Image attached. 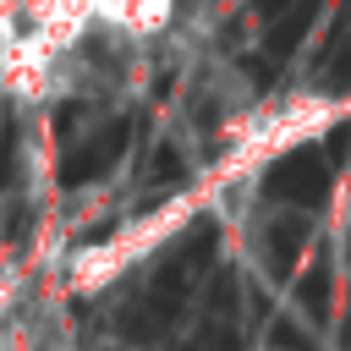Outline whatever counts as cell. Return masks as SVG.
Here are the masks:
<instances>
[{
    "label": "cell",
    "mask_w": 351,
    "mask_h": 351,
    "mask_svg": "<svg viewBox=\"0 0 351 351\" xmlns=\"http://www.w3.org/2000/svg\"><path fill=\"white\" fill-rule=\"evenodd\" d=\"M214 247H219V225H214L208 214L192 219V225L165 247V258L154 263L148 285H143L137 302L126 307V335H132V340H165V335L176 329V318L186 313L203 269L214 263Z\"/></svg>",
    "instance_id": "1"
},
{
    "label": "cell",
    "mask_w": 351,
    "mask_h": 351,
    "mask_svg": "<svg viewBox=\"0 0 351 351\" xmlns=\"http://www.w3.org/2000/svg\"><path fill=\"white\" fill-rule=\"evenodd\" d=\"M329 186H335V165H329V154L313 148V143L280 154V159L263 170V192H269L274 203H296V208L329 203Z\"/></svg>",
    "instance_id": "2"
},
{
    "label": "cell",
    "mask_w": 351,
    "mask_h": 351,
    "mask_svg": "<svg viewBox=\"0 0 351 351\" xmlns=\"http://www.w3.org/2000/svg\"><path fill=\"white\" fill-rule=\"evenodd\" d=\"M126 148H132V115H121V121H110V126H99L88 137H77L66 148V159H60V186H88V181L110 176Z\"/></svg>",
    "instance_id": "3"
},
{
    "label": "cell",
    "mask_w": 351,
    "mask_h": 351,
    "mask_svg": "<svg viewBox=\"0 0 351 351\" xmlns=\"http://www.w3.org/2000/svg\"><path fill=\"white\" fill-rule=\"evenodd\" d=\"M241 346V318H236V280L219 274L197 307V329L181 351H236Z\"/></svg>",
    "instance_id": "4"
},
{
    "label": "cell",
    "mask_w": 351,
    "mask_h": 351,
    "mask_svg": "<svg viewBox=\"0 0 351 351\" xmlns=\"http://www.w3.org/2000/svg\"><path fill=\"white\" fill-rule=\"evenodd\" d=\"M313 88L318 93H351V0H340L329 33H324V49L313 60Z\"/></svg>",
    "instance_id": "5"
},
{
    "label": "cell",
    "mask_w": 351,
    "mask_h": 351,
    "mask_svg": "<svg viewBox=\"0 0 351 351\" xmlns=\"http://www.w3.org/2000/svg\"><path fill=\"white\" fill-rule=\"evenodd\" d=\"M318 11H324V0H291V5H280L274 16H269V33H263V49L274 55V60H285L302 38H307V27L318 22Z\"/></svg>",
    "instance_id": "6"
},
{
    "label": "cell",
    "mask_w": 351,
    "mask_h": 351,
    "mask_svg": "<svg viewBox=\"0 0 351 351\" xmlns=\"http://www.w3.org/2000/svg\"><path fill=\"white\" fill-rule=\"evenodd\" d=\"M302 247H307V219H274V225L263 230V263H269V274L285 280V274L296 269Z\"/></svg>",
    "instance_id": "7"
},
{
    "label": "cell",
    "mask_w": 351,
    "mask_h": 351,
    "mask_svg": "<svg viewBox=\"0 0 351 351\" xmlns=\"http://www.w3.org/2000/svg\"><path fill=\"white\" fill-rule=\"evenodd\" d=\"M329 285H335V263H329V252H318V258L307 263L302 285H296V302L307 307L313 324H329Z\"/></svg>",
    "instance_id": "8"
},
{
    "label": "cell",
    "mask_w": 351,
    "mask_h": 351,
    "mask_svg": "<svg viewBox=\"0 0 351 351\" xmlns=\"http://www.w3.org/2000/svg\"><path fill=\"white\" fill-rule=\"evenodd\" d=\"M346 148H351V126H335V132L324 137V154H329V165H340V159H346Z\"/></svg>",
    "instance_id": "9"
},
{
    "label": "cell",
    "mask_w": 351,
    "mask_h": 351,
    "mask_svg": "<svg viewBox=\"0 0 351 351\" xmlns=\"http://www.w3.org/2000/svg\"><path fill=\"white\" fill-rule=\"evenodd\" d=\"M269 340H274V351H313V346H307L291 324H274V335H269Z\"/></svg>",
    "instance_id": "10"
},
{
    "label": "cell",
    "mask_w": 351,
    "mask_h": 351,
    "mask_svg": "<svg viewBox=\"0 0 351 351\" xmlns=\"http://www.w3.org/2000/svg\"><path fill=\"white\" fill-rule=\"evenodd\" d=\"M340 346L351 351V296H346V313H340Z\"/></svg>",
    "instance_id": "11"
},
{
    "label": "cell",
    "mask_w": 351,
    "mask_h": 351,
    "mask_svg": "<svg viewBox=\"0 0 351 351\" xmlns=\"http://www.w3.org/2000/svg\"><path fill=\"white\" fill-rule=\"evenodd\" d=\"M280 5H291V0H258V16H263V22H269V16H274V11H280Z\"/></svg>",
    "instance_id": "12"
}]
</instances>
